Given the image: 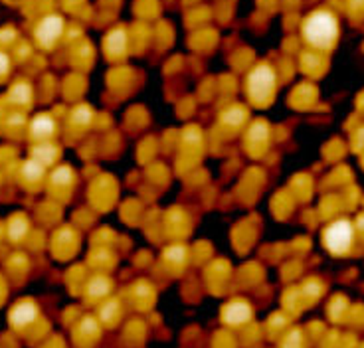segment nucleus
I'll return each instance as SVG.
<instances>
[{
	"label": "nucleus",
	"mask_w": 364,
	"mask_h": 348,
	"mask_svg": "<svg viewBox=\"0 0 364 348\" xmlns=\"http://www.w3.org/2000/svg\"><path fill=\"white\" fill-rule=\"evenodd\" d=\"M337 34V24L329 14H315L305 24V36L315 46H329Z\"/></svg>",
	"instance_id": "f257e3e1"
},
{
	"label": "nucleus",
	"mask_w": 364,
	"mask_h": 348,
	"mask_svg": "<svg viewBox=\"0 0 364 348\" xmlns=\"http://www.w3.org/2000/svg\"><path fill=\"white\" fill-rule=\"evenodd\" d=\"M226 319L232 322H238V321H243V319H248V315H250V308L243 307V305H232V307L226 311Z\"/></svg>",
	"instance_id": "7ed1b4c3"
},
{
	"label": "nucleus",
	"mask_w": 364,
	"mask_h": 348,
	"mask_svg": "<svg viewBox=\"0 0 364 348\" xmlns=\"http://www.w3.org/2000/svg\"><path fill=\"white\" fill-rule=\"evenodd\" d=\"M352 240V228L349 222H337L324 232V243L331 252L343 254L349 250Z\"/></svg>",
	"instance_id": "f03ea898"
}]
</instances>
